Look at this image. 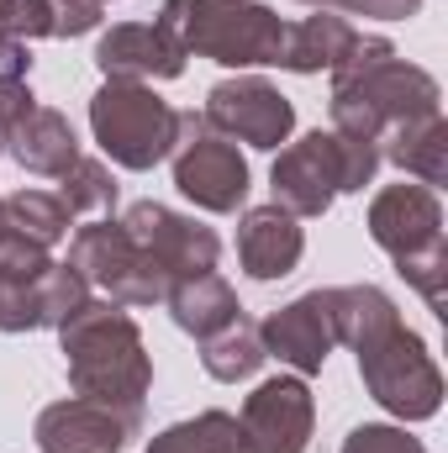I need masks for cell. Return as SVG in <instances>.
Segmentation results:
<instances>
[{"mask_svg":"<svg viewBox=\"0 0 448 453\" xmlns=\"http://www.w3.org/2000/svg\"><path fill=\"white\" fill-rule=\"evenodd\" d=\"M322 296H328L333 338L359 353V374L369 395L406 422L433 417L444 401V374L428 358L422 338L396 317V306L375 285H348V290H322Z\"/></svg>","mask_w":448,"mask_h":453,"instance_id":"6da1fadb","label":"cell"},{"mask_svg":"<svg viewBox=\"0 0 448 453\" xmlns=\"http://www.w3.org/2000/svg\"><path fill=\"white\" fill-rule=\"evenodd\" d=\"M64 358H69V380L85 401L121 406V411H143V395L153 385V364L143 353V333L121 306H96L85 301L64 327Z\"/></svg>","mask_w":448,"mask_h":453,"instance_id":"7a4b0ae2","label":"cell"},{"mask_svg":"<svg viewBox=\"0 0 448 453\" xmlns=\"http://www.w3.org/2000/svg\"><path fill=\"white\" fill-rule=\"evenodd\" d=\"M158 27L190 53L217 58V64H280V42H285V21L264 5L248 0H164Z\"/></svg>","mask_w":448,"mask_h":453,"instance_id":"3957f363","label":"cell"},{"mask_svg":"<svg viewBox=\"0 0 448 453\" xmlns=\"http://www.w3.org/2000/svg\"><path fill=\"white\" fill-rule=\"evenodd\" d=\"M380 169V148L343 137V132H312L290 142L274 158V206L290 217H322L343 190H364Z\"/></svg>","mask_w":448,"mask_h":453,"instance_id":"277c9868","label":"cell"},{"mask_svg":"<svg viewBox=\"0 0 448 453\" xmlns=\"http://www.w3.org/2000/svg\"><path fill=\"white\" fill-rule=\"evenodd\" d=\"M375 242L401 264V274L428 296V306H444V211L433 185H390L369 206Z\"/></svg>","mask_w":448,"mask_h":453,"instance_id":"5b68a950","label":"cell"},{"mask_svg":"<svg viewBox=\"0 0 448 453\" xmlns=\"http://www.w3.org/2000/svg\"><path fill=\"white\" fill-rule=\"evenodd\" d=\"M90 127H96V142L106 148V158L121 169H153L180 142V111L132 80H112L90 101Z\"/></svg>","mask_w":448,"mask_h":453,"instance_id":"8992f818","label":"cell"},{"mask_svg":"<svg viewBox=\"0 0 448 453\" xmlns=\"http://www.w3.org/2000/svg\"><path fill=\"white\" fill-rule=\"evenodd\" d=\"M69 269L85 274V285H101L116 306H153L169 296V280L158 274V264L127 237L121 222H96L74 232L69 248Z\"/></svg>","mask_w":448,"mask_h":453,"instance_id":"52a82bcc","label":"cell"},{"mask_svg":"<svg viewBox=\"0 0 448 453\" xmlns=\"http://www.w3.org/2000/svg\"><path fill=\"white\" fill-rule=\"evenodd\" d=\"M174 185L201 211H237L248 196V164L232 137L206 132L196 111H180V142H174Z\"/></svg>","mask_w":448,"mask_h":453,"instance_id":"ba28073f","label":"cell"},{"mask_svg":"<svg viewBox=\"0 0 448 453\" xmlns=\"http://www.w3.org/2000/svg\"><path fill=\"white\" fill-rule=\"evenodd\" d=\"M312 390L296 374H274L264 380L237 417V453H306L312 443Z\"/></svg>","mask_w":448,"mask_h":453,"instance_id":"9c48e42d","label":"cell"},{"mask_svg":"<svg viewBox=\"0 0 448 453\" xmlns=\"http://www.w3.org/2000/svg\"><path fill=\"white\" fill-rule=\"evenodd\" d=\"M127 237L158 264V274L174 285V280H196V274H212L217 269V253H222V242H217V232L201 222H190V217H174L169 206H158V201H137L132 211H127Z\"/></svg>","mask_w":448,"mask_h":453,"instance_id":"30bf717a","label":"cell"},{"mask_svg":"<svg viewBox=\"0 0 448 453\" xmlns=\"http://www.w3.org/2000/svg\"><path fill=\"white\" fill-rule=\"evenodd\" d=\"M206 127H217V137H237L253 148H280L296 127V106L264 85V80H222L206 101Z\"/></svg>","mask_w":448,"mask_h":453,"instance_id":"8fae6325","label":"cell"},{"mask_svg":"<svg viewBox=\"0 0 448 453\" xmlns=\"http://www.w3.org/2000/svg\"><path fill=\"white\" fill-rule=\"evenodd\" d=\"M143 427V411L101 406L85 395H69L37 417V449L42 453H121L127 438Z\"/></svg>","mask_w":448,"mask_h":453,"instance_id":"7c38bea8","label":"cell"},{"mask_svg":"<svg viewBox=\"0 0 448 453\" xmlns=\"http://www.w3.org/2000/svg\"><path fill=\"white\" fill-rule=\"evenodd\" d=\"M259 342L264 353H274L280 364L301 369V374H317L333 353V317H328V296L312 290L301 301H290L285 311H274L264 327H259Z\"/></svg>","mask_w":448,"mask_h":453,"instance_id":"4fadbf2b","label":"cell"},{"mask_svg":"<svg viewBox=\"0 0 448 453\" xmlns=\"http://www.w3.org/2000/svg\"><path fill=\"white\" fill-rule=\"evenodd\" d=\"M96 64L106 69V80H174L185 74V48L153 21V27H112L96 48Z\"/></svg>","mask_w":448,"mask_h":453,"instance_id":"5bb4252c","label":"cell"},{"mask_svg":"<svg viewBox=\"0 0 448 453\" xmlns=\"http://www.w3.org/2000/svg\"><path fill=\"white\" fill-rule=\"evenodd\" d=\"M301 248H306V237H301V226L285 206H253L237 226V258L253 280L290 274L301 264Z\"/></svg>","mask_w":448,"mask_h":453,"instance_id":"9a60e30c","label":"cell"},{"mask_svg":"<svg viewBox=\"0 0 448 453\" xmlns=\"http://www.w3.org/2000/svg\"><path fill=\"white\" fill-rule=\"evenodd\" d=\"M5 148L16 153V164H21V169L48 174V180H64V174L74 169V158H80L74 127H69L58 111H48V106H32V111L21 116Z\"/></svg>","mask_w":448,"mask_h":453,"instance_id":"2e32d148","label":"cell"},{"mask_svg":"<svg viewBox=\"0 0 448 453\" xmlns=\"http://www.w3.org/2000/svg\"><path fill=\"white\" fill-rule=\"evenodd\" d=\"M359 32L348 16H333V11H317L296 27H285V42H280V64L296 69V74H317V69H337L348 53H353Z\"/></svg>","mask_w":448,"mask_h":453,"instance_id":"e0dca14e","label":"cell"},{"mask_svg":"<svg viewBox=\"0 0 448 453\" xmlns=\"http://www.w3.org/2000/svg\"><path fill=\"white\" fill-rule=\"evenodd\" d=\"M169 311H174V322L185 327V333H196V338H217L222 327H232L237 317H243V306H237V296L227 290V280L217 274H196V280H174L169 285Z\"/></svg>","mask_w":448,"mask_h":453,"instance_id":"ac0fdd59","label":"cell"},{"mask_svg":"<svg viewBox=\"0 0 448 453\" xmlns=\"http://www.w3.org/2000/svg\"><path fill=\"white\" fill-rule=\"evenodd\" d=\"M444 116L428 111V116H412V121H396L390 127V158L417 180V185H444Z\"/></svg>","mask_w":448,"mask_h":453,"instance_id":"d6986e66","label":"cell"},{"mask_svg":"<svg viewBox=\"0 0 448 453\" xmlns=\"http://www.w3.org/2000/svg\"><path fill=\"white\" fill-rule=\"evenodd\" d=\"M5 222L16 226L21 237H32L37 248H53L58 237H69L74 211H69L64 196H53V190H16V196L5 201Z\"/></svg>","mask_w":448,"mask_h":453,"instance_id":"ffe728a7","label":"cell"},{"mask_svg":"<svg viewBox=\"0 0 448 453\" xmlns=\"http://www.w3.org/2000/svg\"><path fill=\"white\" fill-rule=\"evenodd\" d=\"M264 358H269V353H264V342H259V327H253V322H243V317H237L232 327H222L217 338H206V353H201L206 374H212V380H222V385L248 380Z\"/></svg>","mask_w":448,"mask_h":453,"instance_id":"44dd1931","label":"cell"},{"mask_svg":"<svg viewBox=\"0 0 448 453\" xmlns=\"http://www.w3.org/2000/svg\"><path fill=\"white\" fill-rule=\"evenodd\" d=\"M148 453H237V417L227 411H201L196 422H180L158 433Z\"/></svg>","mask_w":448,"mask_h":453,"instance_id":"7402d4cb","label":"cell"},{"mask_svg":"<svg viewBox=\"0 0 448 453\" xmlns=\"http://www.w3.org/2000/svg\"><path fill=\"white\" fill-rule=\"evenodd\" d=\"M64 206L69 211H106L116 201V180L106 174L101 158H74V169L64 174Z\"/></svg>","mask_w":448,"mask_h":453,"instance_id":"603a6c76","label":"cell"},{"mask_svg":"<svg viewBox=\"0 0 448 453\" xmlns=\"http://www.w3.org/2000/svg\"><path fill=\"white\" fill-rule=\"evenodd\" d=\"M343 453H422V443L401 427H353Z\"/></svg>","mask_w":448,"mask_h":453,"instance_id":"cb8c5ba5","label":"cell"},{"mask_svg":"<svg viewBox=\"0 0 448 453\" xmlns=\"http://www.w3.org/2000/svg\"><path fill=\"white\" fill-rule=\"evenodd\" d=\"M27 111H32V90H27V80L11 74V69H0V148L11 142L16 121H21Z\"/></svg>","mask_w":448,"mask_h":453,"instance_id":"d4e9b609","label":"cell"},{"mask_svg":"<svg viewBox=\"0 0 448 453\" xmlns=\"http://www.w3.org/2000/svg\"><path fill=\"white\" fill-rule=\"evenodd\" d=\"M306 5H322V11H348V16H380V21H401V16H412L422 0H306Z\"/></svg>","mask_w":448,"mask_h":453,"instance_id":"484cf974","label":"cell"},{"mask_svg":"<svg viewBox=\"0 0 448 453\" xmlns=\"http://www.w3.org/2000/svg\"><path fill=\"white\" fill-rule=\"evenodd\" d=\"M0 64L11 74H27V64H32L21 37H16V0H0Z\"/></svg>","mask_w":448,"mask_h":453,"instance_id":"4316f807","label":"cell"},{"mask_svg":"<svg viewBox=\"0 0 448 453\" xmlns=\"http://www.w3.org/2000/svg\"><path fill=\"white\" fill-rule=\"evenodd\" d=\"M101 5H106V0H101Z\"/></svg>","mask_w":448,"mask_h":453,"instance_id":"83f0119b","label":"cell"}]
</instances>
